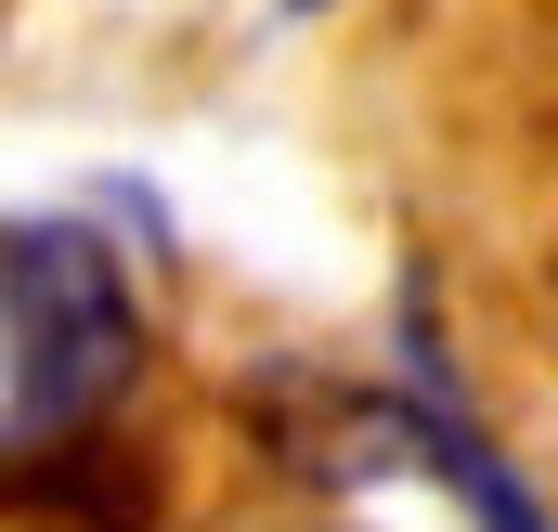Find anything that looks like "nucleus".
Instances as JSON below:
<instances>
[{"label": "nucleus", "instance_id": "1", "mask_svg": "<svg viewBox=\"0 0 558 532\" xmlns=\"http://www.w3.org/2000/svg\"><path fill=\"white\" fill-rule=\"evenodd\" d=\"M0 377H13V415H0L13 455L92 442V415L143 377V299L78 221L0 234Z\"/></svg>", "mask_w": 558, "mask_h": 532}, {"label": "nucleus", "instance_id": "2", "mask_svg": "<svg viewBox=\"0 0 558 532\" xmlns=\"http://www.w3.org/2000/svg\"><path fill=\"white\" fill-rule=\"evenodd\" d=\"M403 428H416V455H428V468L468 494V520H481V532H558L546 507H533V494H520V481L481 455V428H454V415H403Z\"/></svg>", "mask_w": 558, "mask_h": 532}, {"label": "nucleus", "instance_id": "3", "mask_svg": "<svg viewBox=\"0 0 558 532\" xmlns=\"http://www.w3.org/2000/svg\"><path fill=\"white\" fill-rule=\"evenodd\" d=\"M299 13H325V0H299Z\"/></svg>", "mask_w": 558, "mask_h": 532}]
</instances>
